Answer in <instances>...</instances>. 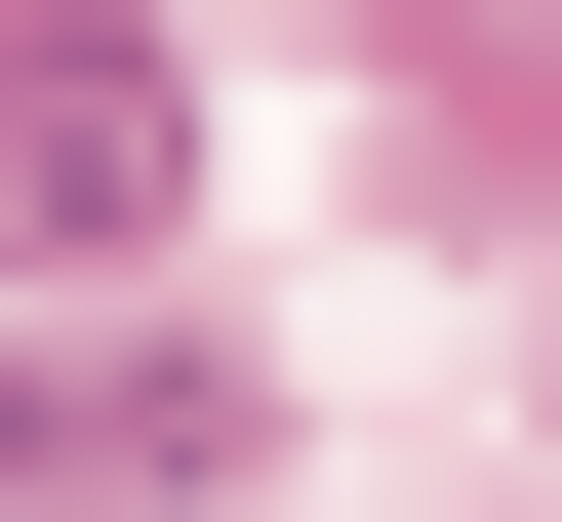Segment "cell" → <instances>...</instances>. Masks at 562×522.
I'll return each instance as SVG.
<instances>
[{
  "label": "cell",
  "instance_id": "obj_1",
  "mask_svg": "<svg viewBox=\"0 0 562 522\" xmlns=\"http://www.w3.org/2000/svg\"><path fill=\"white\" fill-rule=\"evenodd\" d=\"M161 162H201L161 41H121V0H0V281H121V242H161Z\"/></svg>",
  "mask_w": 562,
  "mask_h": 522
}]
</instances>
